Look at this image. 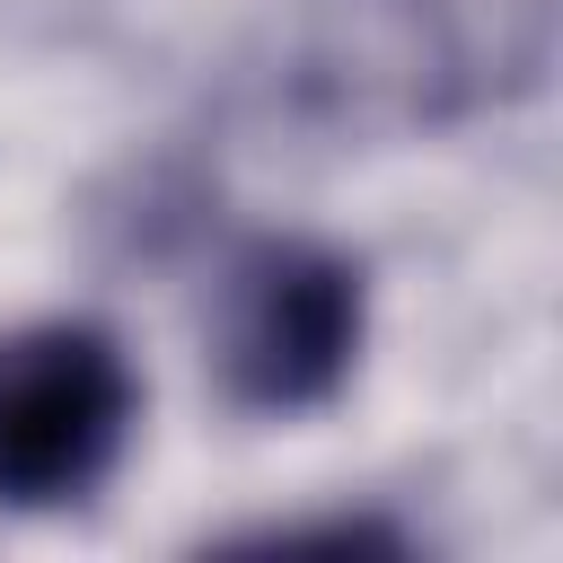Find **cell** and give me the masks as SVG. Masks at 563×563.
<instances>
[{"label": "cell", "instance_id": "obj_1", "mask_svg": "<svg viewBox=\"0 0 563 563\" xmlns=\"http://www.w3.org/2000/svg\"><path fill=\"white\" fill-rule=\"evenodd\" d=\"M361 264L317 238H255L220 273L211 361L246 413H308L352 378Z\"/></svg>", "mask_w": 563, "mask_h": 563}, {"label": "cell", "instance_id": "obj_2", "mask_svg": "<svg viewBox=\"0 0 563 563\" xmlns=\"http://www.w3.org/2000/svg\"><path fill=\"white\" fill-rule=\"evenodd\" d=\"M132 440V361L106 325H26L0 343V501L62 510Z\"/></svg>", "mask_w": 563, "mask_h": 563}]
</instances>
